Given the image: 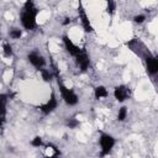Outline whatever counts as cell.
<instances>
[{"label": "cell", "instance_id": "cell-1", "mask_svg": "<svg viewBox=\"0 0 158 158\" xmlns=\"http://www.w3.org/2000/svg\"><path fill=\"white\" fill-rule=\"evenodd\" d=\"M37 14H38V9L36 7L33 1L28 0L23 4L22 11L20 14V21L25 30L33 31L37 27V20H36Z\"/></svg>", "mask_w": 158, "mask_h": 158}, {"label": "cell", "instance_id": "cell-2", "mask_svg": "<svg viewBox=\"0 0 158 158\" xmlns=\"http://www.w3.org/2000/svg\"><path fill=\"white\" fill-rule=\"evenodd\" d=\"M54 77H56V79H57V85H58L60 96H62V99L64 100V102H65L68 106H75V105L78 104V101H79L78 95H77L72 89H69V88H67V86L64 85V83L62 81L60 77H59L58 73H57V69H54Z\"/></svg>", "mask_w": 158, "mask_h": 158}, {"label": "cell", "instance_id": "cell-3", "mask_svg": "<svg viewBox=\"0 0 158 158\" xmlns=\"http://www.w3.org/2000/svg\"><path fill=\"white\" fill-rule=\"evenodd\" d=\"M99 144H100V158H104V157H106V156H109L111 153L112 148L116 144V139L110 133L100 132Z\"/></svg>", "mask_w": 158, "mask_h": 158}, {"label": "cell", "instance_id": "cell-4", "mask_svg": "<svg viewBox=\"0 0 158 158\" xmlns=\"http://www.w3.org/2000/svg\"><path fill=\"white\" fill-rule=\"evenodd\" d=\"M27 60L30 62L31 65H33L36 69L42 70L46 65V59L42 54H40L38 52H30L27 54Z\"/></svg>", "mask_w": 158, "mask_h": 158}, {"label": "cell", "instance_id": "cell-5", "mask_svg": "<svg viewBox=\"0 0 158 158\" xmlns=\"http://www.w3.org/2000/svg\"><path fill=\"white\" fill-rule=\"evenodd\" d=\"M144 64L146 70L149 75H156L158 73V56H152L148 53L144 57Z\"/></svg>", "mask_w": 158, "mask_h": 158}, {"label": "cell", "instance_id": "cell-6", "mask_svg": "<svg viewBox=\"0 0 158 158\" xmlns=\"http://www.w3.org/2000/svg\"><path fill=\"white\" fill-rule=\"evenodd\" d=\"M78 15H79V19H80V22H81V26H83L84 31L88 32V33L94 32V28H93V26L90 23V20H89V17H88V15L85 12V9L83 7L81 2H79V5H78Z\"/></svg>", "mask_w": 158, "mask_h": 158}, {"label": "cell", "instance_id": "cell-7", "mask_svg": "<svg viewBox=\"0 0 158 158\" xmlns=\"http://www.w3.org/2000/svg\"><path fill=\"white\" fill-rule=\"evenodd\" d=\"M62 41H63V44H64L65 51H67L72 57H74V58L83 51V48H80L79 46H77L67 35H64V36L62 37Z\"/></svg>", "mask_w": 158, "mask_h": 158}, {"label": "cell", "instance_id": "cell-8", "mask_svg": "<svg viewBox=\"0 0 158 158\" xmlns=\"http://www.w3.org/2000/svg\"><path fill=\"white\" fill-rule=\"evenodd\" d=\"M131 96V90L127 85H117L115 89H114V98L118 101V102H123L125 100H127L128 98Z\"/></svg>", "mask_w": 158, "mask_h": 158}, {"label": "cell", "instance_id": "cell-9", "mask_svg": "<svg viewBox=\"0 0 158 158\" xmlns=\"http://www.w3.org/2000/svg\"><path fill=\"white\" fill-rule=\"evenodd\" d=\"M57 106H58V100H57L56 95L52 93V94H51V98H49L44 104L40 105V107H38V109H40V111H41L42 114L48 115V114L53 112V111L57 109Z\"/></svg>", "mask_w": 158, "mask_h": 158}, {"label": "cell", "instance_id": "cell-10", "mask_svg": "<svg viewBox=\"0 0 158 158\" xmlns=\"http://www.w3.org/2000/svg\"><path fill=\"white\" fill-rule=\"evenodd\" d=\"M75 62H77V64H78V67L80 68L81 72H86L88 70V68L90 65V58H89V56H88V53H86V51L84 48L75 57Z\"/></svg>", "mask_w": 158, "mask_h": 158}, {"label": "cell", "instance_id": "cell-11", "mask_svg": "<svg viewBox=\"0 0 158 158\" xmlns=\"http://www.w3.org/2000/svg\"><path fill=\"white\" fill-rule=\"evenodd\" d=\"M60 154L59 149L52 144V143H48L46 144V149H44V158H58V156Z\"/></svg>", "mask_w": 158, "mask_h": 158}, {"label": "cell", "instance_id": "cell-12", "mask_svg": "<svg viewBox=\"0 0 158 158\" xmlns=\"http://www.w3.org/2000/svg\"><path fill=\"white\" fill-rule=\"evenodd\" d=\"M107 95H109L107 89H106L104 85H98V86L94 89V96H95L96 100H99V99H104V98H106Z\"/></svg>", "mask_w": 158, "mask_h": 158}, {"label": "cell", "instance_id": "cell-13", "mask_svg": "<svg viewBox=\"0 0 158 158\" xmlns=\"http://www.w3.org/2000/svg\"><path fill=\"white\" fill-rule=\"evenodd\" d=\"M127 114H128V110L126 106H122L118 109V112H117V120L118 121H125L126 117H127Z\"/></svg>", "mask_w": 158, "mask_h": 158}, {"label": "cell", "instance_id": "cell-14", "mask_svg": "<svg viewBox=\"0 0 158 158\" xmlns=\"http://www.w3.org/2000/svg\"><path fill=\"white\" fill-rule=\"evenodd\" d=\"M9 35H10V37L12 40H19L22 36V30H20V28H12Z\"/></svg>", "mask_w": 158, "mask_h": 158}, {"label": "cell", "instance_id": "cell-15", "mask_svg": "<svg viewBox=\"0 0 158 158\" xmlns=\"http://www.w3.org/2000/svg\"><path fill=\"white\" fill-rule=\"evenodd\" d=\"M40 72H41L42 79H43L44 81H47V83H48V81H51V80H52V77H53V75H52V73H49V70H47L46 68H43V69H42V70H40Z\"/></svg>", "mask_w": 158, "mask_h": 158}, {"label": "cell", "instance_id": "cell-16", "mask_svg": "<svg viewBox=\"0 0 158 158\" xmlns=\"http://www.w3.org/2000/svg\"><path fill=\"white\" fill-rule=\"evenodd\" d=\"M2 49H4L5 56H7V57H11V56H12V53H14L11 44H10V43H7V42H5V43L2 44Z\"/></svg>", "mask_w": 158, "mask_h": 158}, {"label": "cell", "instance_id": "cell-17", "mask_svg": "<svg viewBox=\"0 0 158 158\" xmlns=\"http://www.w3.org/2000/svg\"><path fill=\"white\" fill-rule=\"evenodd\" d=\"M42 144H43V139L41 136H35L31 139V146H33V147H41Z\"/></svg>", "mask_w": 158, "mask_h": 158}, {"label": "cell", "instance_id": "cell-18", "mask_svg": "<svg viewBox=\"0 0 158 158\" xmlns=\"http://www.w3.org/2000/svg\"><path fill=\"white\" fill-rule=\"evenodd\" d=\"M115 10H116V2L109 0V1H107V6H106V11H107L110 15H112V14L115 12Z\"/></svg>", "mask_w": 158, "mask_h": 158}, {"label": "cell", "instance_id": "cell-19", "mask_svg": "<svg viewBox=\"0 0 158 158\" xmlns=\"http://www.w3.org/2000/svg\"><path fill=\"white\" fill-rule=\"evenodd\" d=\"M67 126H68L69 128H75L77 126H79V121H78L77 118H69V120L67 121Z\"/></svg>", "mask_w": 158, "mask_h": 158}, {"label": "cell", "instance_id": "cell-20", "mask_svg": "<svg viewBox=\"0 0 158 158\" xmlns=\"http://www.w3.org/2000/svg\"><path fill=\"white\" fill-rule=\"evenodd\" d=\"M144 20H146V16H144V15H136V16L133 17V21H135L136 23H143Z\"/></svg>", "mask_w": 158, "mask_h": 158}, {"label": "cell", "instance_id": "cell-21", "mask_svg": "<svg viewBox=\"0 0 158 158\" xmlns=\"http://www.w3.org/2000/svg\"><path fill=\"white\" fill-rule=\"evenodd\" d=\"M70 22V19H65V21H63V25H68Z\"/></svg>", "mask_w": 158, "mask_h": 158}]
</instances>
